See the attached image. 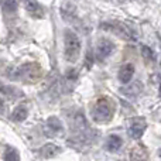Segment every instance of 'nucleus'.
Wrapping results in <instances>:
<instances>
[{
	"instance_id": "nucleus-4",
	"label": "nucleus",
	"mask_w": 161,
	"mask_h": 161,
	"mask_svg": "<svg viewBox=\"0 0 161 161\" xmlns=\"http://www.w3.org/2000/svg\"><path fill=\"white\" fill-rule=\"evenodd\" d=\"M102 28H106V31H112L113 34H116L117 37L126 40V41H134V40H136L133 31H131L126 24H123V23H119V21L103 23Z\"/></svg>"
},
{
	"instance_id": "nucleus-2",
	"label": "nucleus",
	"mask_w": 161,
	"mask_h": 161,
	"mask_svg": "<svg viewBox=\"0 0 161 161\" xmlns=\"http://www.w3.org/2000/svg\"><path fill=\"white\" fill-rule=\"evenodd\" d=\"M80 54L79 37L72 30H67L64 34V55L69 62H75Z\"/></svg>"
},
{
	"instance_id": "nucleus-5",
	"label": "nucleus",
	"mask_w": 161,
	"mask_h": 161,
	"mask_svg": "<svg viewBox=\"0 0 161 161\" xmlns=\"http://www.w3.org/2000/svg\"><path fill=\"white\" fill-rule=\"evenodd\" d=\"M146 127H147V123L143 117H133L129 120V136L131 139H140Z\"/></svg>"
},
{
	"instance_id": "nucleus-16",
	"label": "nucleus",
	"mask_w": 161,
	"mask_h": 161,
	"mask_svg": "<svg viewBox=\"0 0 161 161\" xmlns=\"http://www.w3.org/2000/svg\"><path fill=\"white\" fill-rule=\"evenodd\" d=\"M4 161H20V154L16 148L6 147L4 150Z\"/></svg>"
},
{
	"instance_id": "nucleus-15",
	"label": "nucleus",
	"mask_w": 161,
	"mask_h": 161,
	"mask_svg": "<svg viewBox=\"0 0 161 161\" xmlns=\"http://www.w3.org/2000/svg\"><path fill=\"white\" fill-rule=\"evenodd\" d=\"M0 6L4 14H13L17 10V0H0Z\"/></svg>"
},
{
	"instance_id": "nucleus-3",
	"label": "nucleus",
	"mask_w": 161,
	"mask_h": 161,
	"mask_svg": "<svg viewBox=\"0 0 161 161\" xmlns=\"http://www.w3.org/2000/svg\"><path fill=\"white\" fill-rule=\"evenodd\" d=\"M41 74H42L41 68L37 64H25V65H23V67L17 68V71H16L17 76L14 79H20V80H24V82L33 83L40 79Z\"/></svg>"
},
{
	"instance_id": "nucleus-13",
	"label": "nucleus",
	"mask_w": 161,
	"mask_h": 161,
	"mask_svg": "<svg viewBox=\"0 0 161 161\" xmlns=\"http://www.w3.org/2000/svg\"><path fill=\"white\" fill-rule=\"evenodd\" d=\"M142 89H143L142 83H140V82H134V83H131V85L126 86V88H122V89H120V92H122V93H125L126 96H137V95L142 92Z\"/></svg>"
},
{
	"instance_id": "nucleus-1",
	"label": "nucleus",
	"mask_w": 161,
	"mask_h": 161,
	"mask_svg": "<svg viewBox=\"0 0 161 161\" xmlns=\"http://www.w3.org/2000/svg\"><path fill=\"white\" fill-rule=\"evenodd\" d=\"M92 119L97 123H108L112 120L114 114V105L110 99L108 97H100L95 102V105L92 106Z\"/></svg>"
},
{
	"instance_id": "nucleus-9",
	"label": "nucleus",
	"mask_w": 161,
	"mask_h": 161,
	"mask_svg": "<svg viewBox=\"0 0 161 161\" xmlns=\"http://www.w3.org/2000/svg\"><path fill=\"white\" fill-rule=\"evenodd\" d=\"M38 153H40V157H42V158H53V157L58 156L61 153V147H58L57 144H53V143H48V144L42 146L40 148Z\"/></svg>"
},
{
	"instance_id": "nucleus-12",
	"label": "nucleus",
	"mask_w": 161,
	"mask_h": 161,
	"mask_svg": "<svg viewBox=\"0 0 161 161\" xmlns=\"http://www.w3.org/2000/svg\"><path fill=\"white\" fill-rule=\"evenodd\" d=\"M0 92H2L3 95H6V96H8V97H13V99H16V97H19V96H23V92L20 91L19 88H16V86L3 85V83H0Z\"/></svg>"
},
{
	"instance_id": "nucleus-11",
	"label": "nucleus",
	"mask_w": 161,
	"mask_h": 161,
	"mask_svg": "<svg viewBox=\"0 0 161 161\" xmlns=\"http://www.w3.org/2000/svg\"><path fill=\"white\" fill-rule=\"evenodd\" d=\"M122 144H123L122 137L117 136V134H112V136H109L108 140H106V150L110 151V153H116V151L122 147Z\"/></svg>"
},
{
	"instance_id": "nucleus-17",
	"label": "nucleus",
	"mask_w": 161,
	"mask_h": 161,
	"mask_svg": "<svg viewBox=\"0 0 161 161\" xmlns=\"http://www.w3.org/2000/svg\"><path fill=\"white\" fill-rule=\"evenodd\" d=\"M142 54H143V57H144L147 61H153V59H154L153 51H151L148 47H143V48H142Z\"/></svg>"
},
{
	"instance_id": "nucleus-10",
	"label": "nucleus",
	"mask_w": 161,
	"mask_h": 161,
	"mask_svg": "<svg viewBox=\"0 0 161 161\" xmlns=\"http://www.w3.org/2000/svg\"><path fill=\"white\" fill-rule=\"evenodd\" d=\"M134 74V67L133 64H125L120 67L119 69V80L122 83H129L133 78Z\"/></svg>"
},
{
	"instance_id": "nucleus-18",
	"label": "nucleus",
	"mask_w": 161,
	"mask_h": 161,
	"mask_svg": "<svg viewBox=\"0 0 161 161\" xmlns=\"http://www.w3.org/2000/svg\"><path fill=\"white\" fill-rule=\"evenodd\" d=\"M3 110H4V102L0 99V113H3Z\"/></svg>"
},
{
	"instance_id": "nucleus-6",
	"label": "nucleus",
	"mask_w": 161,
	"mask_h": 161,
	"mask_svg": "<svg viewBox=\"0 0 161 161\" xmlns=\"http://www.w3.org/2000/svg\"><path fill=\"white\" fill-rule=\"evenodd\" d=\"M114 50V44L109 40H100L99 42L96 44V48H95V55H96L97 61H103L106 59Z\"/></svg>"
},
{
	"instance_id": "nucleus-14",
	"label": "nucleus",
	"mask_w": 161,
	"mask_h": 161,
	"mask_svg": "<svg viewBox=\"0 0 161 161\" xmlns=\"http://www.w3.org/2000/svg\"><path fill=\"white\" fill-rule=\"evenodd\" d=\"M27 114H28L27 108H25L24 105H20L13 110V113H11V119H13L14 122H23V120H25Z\"/></svg>"
},
{
	"instance_id": "nucleus-7",
	"label": "nucleus",
	"mask_w": 161,
	"mask_h": 161,
	"mask_svg": "<svg viewBox=\"0 0 161 161\" xmlns=\"http://www.w3.org/2000/svg\"><path fill=\"white\" fill-rule=\"evenodd\" d=\"M44 131L48 137H54V136H58L59 133L62 131V123L58 117L53 116L45 122V126H44Z\"/></svg>"
},
{
	"instance_id": "nucleus-19",
	"label": "nucleus",
	"mask_w": 161,
	"mask_h": 161,
	"mask_svg": "<svg viewBox=\"0 0 161 161\" xmlns=\"http://www.w3.org/2000/svg\"><path fill=\"white\" fill-rule=\"evenodd\" d=\"M158 154H160V158H161V148H160V151H158Z\"/></svg>"
},
{
	"instance_id": "nucleus-8",
	"label": "nucleus",
	"mask_w": 161,
	"mask_h": 161,
	"mask_svg": "<svg viewBox=\"0 0 161 161\" xmlns=\"http://www.w3.org/2000/svg\"><path fill=\"white\" fill-rule=\"evenodd\" d=\"M23 4L33 19H42L44 17V8L37 0H23Z\"/></svg>"
},
{
	"instance_id": "nucleus-20",
	"label": "nucleus",
	"mask_w": 161,
	"mask_h": 161,
	"mask_svg": "<svg viewBox=\"0 0 161 161\" xmlns=\"http://www.w3.org/2000/svg\"><path fill=\"white\" fill-rule=\"evenodd\" d=\"M160 95H161V86H160Z\"/></svg>"
}]
</instances>
